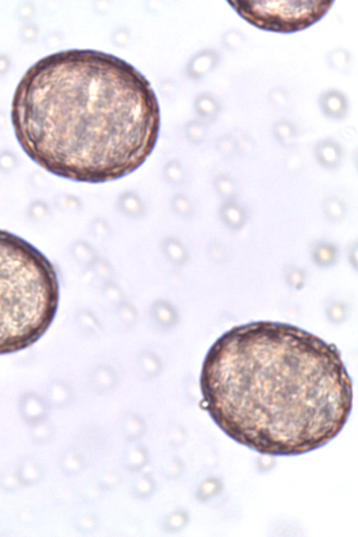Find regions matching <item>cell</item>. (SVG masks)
I'll return each mask as SVG.
<instances>
[{
  "instance_id": "6da1fadb",
  "label": "cell",
  "mask_w": 358,
  "mask_h": 537,
  "mask_svg": "<svg viewBox=\"0 0 358 537\" xmlns=\"http://www.w3.org/2000/svg\"><path fill=\"white\" fill-rule=\"evenodd\" d=\"M200 387L205 409L229 437L269 455L326 445L352 406L351 379L337 348L277 322L222 334L205 357Z\"/></svg>"
},
{
  "instance_id": "7a4b0ae2",
  "label": "cell",
  "mask_w": 358,
  "mask_h": 537,
  "mask_svg": "<svg viewBox=\"0 0 358 537\" xmlns=\"http://www.w3.org/2000/svg\"><path fill=\"white\" fill-rule=\"evenodd\" d=\"M11 122L36 164L97 184L124 178L153 151L160 109L149 81L113 55L71 49L39 59L15 91Z\"/></svg>"
},
{
  "instance_id": "3957f363",
  "label": "cell",
  "mask_w": 358,
  "mask_h": 537,
  "mask_svg": "<svg viewBox=\"0 0 358 537\" xmlns=\"http://www.w3.org/2000/svg\"><path fill=\"white\" fill-rule=\"evenodd\" d=\"M59 301L50 260L23 238L0 229V355L38 342L52 324Z\"/></svg>"
},
{
  "instance_id": "277c9868",
  "label": "cell",
  "mask_w": 358,
  "mask_h": 537,
  "mask_svg": "<svg viewBox=\"0 0 358 537\" xmlns=\"http://www.w3.org/2000/svg\"><path fill=\"white\" fill-rule=\"evenodd\" d=\"M245 21L259 29L292 34L309 28L322 20L334 1H227Z\"/></svg>"
},
{
  "instance_id": "5b68a950",
  "label": "cell",
  "mask_w": 358,
  "mask_h": 537,
  "mask_svg": "<svg viewBox=\"0 0 358 537\" xmlns=\"http://www.w3.org/2000/svg\"><path fill=\"white\" fill-rule=\"evenodd\" d=\"M317 101L322 113L331 120H341L348 113L349 108L348 97L339 90L329 89L322 92Z\"/></svg>"
},
{
  "instance_id": "8992f818",
  "label": "cell",
  "mask_w": 358,
  "mask_h": 537,
  "mask_svg": "<svg viewBox=\"0 0 358 537\" xmlns=\"http://www.w3.org/2000/svg\"><path fill=\"white\" fill-rule=\"evenodd\" d=\"M314 154L317 162L324 168L334 169L339 166L343 157L341 144L334 139L328 138L317 141L314 146Z\"/></svg>"
},
{
  "instance_id": "52a82bcc",
  "label": "cell",
  "mask_w": 358,
  "mask_h": 537,
  "mask_svg": "<svg viewBox=\"0 0 358 537\" xmlns=\"http://www.w3.org/2000/svg\"><path fill=\"white\" fill-rule=\"evenodd\" d=\"M222 222L232 230L240 229L245 223L244 210L233 201H225L220 208Z\"/></svg>"
},
{
  "instance_id": "ba28073f",
  "label": "cell",
  "mask_w": 358,
  "mask_h": 537,
  "mask_svg": "<svg viewBox=\"0 0 358 537\" xmlns=\"http://www.w3.org/2000/svg\"><path fill=\"white\" fill-rule=\"evenodd\" d=\"M273 134L276 141L284 146H291L296 137V128L290 121L280 120L273 127Z\"/></svg>"
},
{
  "instance_id": "9c48e42d",
  "label": "cell",
  "mask_w": 358,
  "mask_h": 537,
  "mask_svg": "<svg viewBox=\"0 0 358 537\" xmlns=\"http://www.w3.org/2000/svg\"><path fill=\"white\" fill-rule=\"evenodd\" d=\"M328 65L338 71H346L351 62L350 52L342 48L331 50L327 55Z\"/></svg>"
},
{
  "instance_id": "30bf717a",
  "label": "cell",
  "mask_w": 358,
  "mask_h": 537,
  "mask_svg": "<svg viewBox=\"0 0 358 537\" xmlns=\"http://www.w3.org/2000/svg\"><path fill=\"white\" fill-rule=\"evenodd\" d=\"M323 211L326 217L331 221H340L345 214V205L340 199L336 196H329L323 202Z\"/></svg>"
},
{
  "instance_id": "8fae6325",
  "label": "cell",
  "mask_w": 358,
  "mask_h": 537,
  "mask_svg": "<svg viewBox=\"0 0 358 537\" xmlns=\"http://www.w3.org/2000/svg\"><path fill=\"white\" fill-rule=\"evenodd\" d=\"M215 187L218 194L226 199L232 201L236 195V185L234 180L227 176H218L215 180Z\"/></svg>"
},
{
  "instance_id": "7c38bea8",
  "label": "cell",
  "mask_w": 358,
  "mask_h": 537,
  "mask_svg": "<svg viewBox=\"0 0 358 537\" xmlns=\"http://www.w3.org/2000/svg\"><path fill=\"white\" fill-rule=\"evenodd\" d=\"M224 42L227 49L235 50L242 45L243 42V36L238 30L230 29L227 31V33L224 35Z\"/></svg>"
},
{
  "instance_id": "4fadbf2b",
  "label": "cell",
  "mask_w": 358,
  "mask_h": 537,
  "mask_svg": "<svg viewBox=\"0 0 358 537\" xmlns=\"http://www.w3.org/2000/svg\"><path fill=\"white\" fill-rule=\"evenodd\" d=\"M220 150L227 156H231L236 150L237 143L235 139L230 135L227 134L221 140Z\"/></svg>"
},
{
  "instance_id": "5bb4252c",
  "label": "cell",
  "mask_w": 358,
  "mask_h": 537,
  "mask_svg": "<svg viewBox=\"0 0 358 537\" xmlns=\"http://www.w3.org/2000/svg\"><path fill=\"white\" fill-rule=\"evenodd\" d=\"M279 95L280 96H278V89L273 90L271 94V101H273V103L277 106H281L282 104L285 103V101L286 100V94L285 91L280 89Z\"/></svg>"
}]
</instances>
